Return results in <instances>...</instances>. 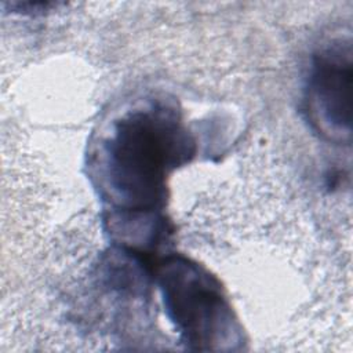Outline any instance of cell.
Masks as SVG:
<instances>
[{
	"label": "cell",
	"mask_w": 353,
	"mask_h": 353,
	"mask_svg": "<svg viewBox=\"0 0 353 353\" xmlns=\"http://www.w3.org/2000/svg\"><path fill=\"white\" fill-rule=\"evenodd\" d=\"M193 142L176 112L160 102L120 116L101 141L92 164L103 200L113 210L110 232L130 248L161 244L165 179L192 156Z\"/></svg>",
	"instance_id": "6da1fadb"
},
{
	"label": "cell",
	"mask_w": 353,
	"mask_h": 353,
	"mask_svg": "<svg viewBox=\"0 0 353 353\" xmlns=\"http://www.w3.org/2000/svg\"><path fill=\"white\" fill-rule=\"evenodd\" d=\"M157 276L167 314L188 349H241L243 328L215 276L179 255L164 259Z\"/></svg>",
	"instance_id": "7a4b0ae2"
},
{
	"label": "cell",
	"mask_w": 353,
	"mask_h": 353,
	"mask_svg": "<svg viewBox=\"0 0 353 353\" xmlns=\"http://www.w3.org/2000/svg\"><path fill=\"white\" fill-rule=\"evenodd\" d=\"M307 120L324 139L350 143L352 48L338 41L314 55L306 87Z\"/></svg>",
	"instance_id": "3957f363"
}]
</instances>
